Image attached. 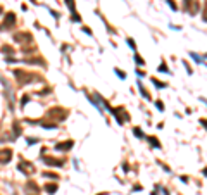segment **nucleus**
<instances>
[{"label":"nucleus","instance_id":"obj_1","mask_svg":"<svg viewBox=\"0 0 207 195\" xmlns=\"http://www.w3.org/2000/svg\"><path fill=\"white\" fill-rule=\"evenodd\" d=\"M14 74H16L17 81L21 85H28L29 81H33V79L36 78L35 74H26V73H22V71H14Z\"/></svg>","mask_w":207,"mask_h":195},{"label":"nucleus","instance_id":"obj_2","mask_svg":"<svg viewBox=\"0 0 207 195\" xmlns=\"http://www.w3.org/2000/svg\"><path fill=\"white\" fill-rule=\"evenodd\" d=\"M48 116L53 117V119H57V121H62V119L67 116V114H66V111H64V109H59V107H55V109H50V111H48Z\"/></svg>","mask_w":207,"mask_h":195},{"label":"nucleus","instance_id":"obj_3","mask_svg":"<svg viewBox=\"0 0 207 195\" xmlns=\"http://www.w3.org/2000/svg\"><path fill=\"white\" fill-rule=\"evenodd\" d=\"M19 171H22L24 174H31L35 169H33V164L26 162V161H19Z\"/></svg>","mask_w":207,"mask_h":195},{"label":"nucleus","instance_id":"obj_4","mask_svg":"<svg viewBox=\"0 0 207 195\" xmlns=\"http://www.w3.org/2000/svg\"><path fill=\"white\" fill-rule=\"evenodd\" d=\"M12 159V150L5 148V150H0V164H7Z\"/></svg>","mask_w":207,"mask_h":195},{"label":"nucleus","instance_id":"obj_5","mask_svg":"<svg viewBox=\"0 0 207 195\" xmlns=\"http://www.w3.org/2000/svg\"><path fill=\"white\" fill-rule=\"evenodd\" d=\"M14 23H16V16H14L12 12H9V14H7V17H5V23L0 26V30H4V28H11Z\"/></svg>","mask_w":207,"mask_h":195},{"label":"nucleus","instance_id":"obj_6","mask_svg":"<svg viewBox=\"0 0 207 195\" xmlns=\"http://www.w3.org/2000/svg\"><path fill=\"white\" fill-rule=\"evenodd\" d=\"M16 42H28L31 43V35H28V33H17L16 37H14Z\"/></svg>","mask_w":207,"mask_h":195},{"label":"nucleus","instance_id":"obj_7","mask_svg":"<svg viewBox=\"0 0 207 195\" xmlns=\"http://www.w3.org/2000/svg\"><path fill=\"white\" fill-rule=\"evenodd\" d=\"M71 147H73V142H71V140L66 142V143H57V145H55L57 150H67V148H71Z\"/></svg>","mask_w":207,"mask_h":195},{"label":"nucleus","instance_id":"obj_8","mask_svg":"<svg viewBox=\"0 0 207 195\" xmlns=\"http://www.w3.org/2000/svg\"><path fill=\"white\" fill-rule=\"evenodd\" d=\"M45 162H47V164H52V166H62L64 161H57V159H47V157H45Z\"/></svg>","mask_w":207,"mask_h":195},{"label":"nucleus","instance_id":"obj_9","mask_svg":"<svg viewBox=\"0 0 207 195\" xmlns=\"http://www.w3.org/2000/svg\"><path fill=\"white\" fill-rule=\"evenodd\" d=\"M45 190H47L48 193H55V192H57V185H47Z\"/></svg>","mask_w":207,"mask_h":195},{"label":"nucleus","instance_id":"obj_10","mask_svg":"<svg viewBox=\"0 0 207 195\" xmlns=\"http://www.w3.org/2000/svg\"><path fill=\"white\" fill-rule=\"evenodd\" d=\"M26 188H28V190H35V192H38V186H36V185H33V183H28V185H26Z\"/></svg>","mask_w":207,"mask_h":195},{"label":"nucleus","instance_id":"obj_11","mask_svg":"<svg viewBox=\"0 0 207 195\" xmlns=\"http://www.w3.org/2000/svg\"><path fill=\"white\" fill-rule=\"evenodd\" d=\"M154 83H155V86H159V88H164V86H166L162 81H157V79H154Z\"/></svg>","mask_w":207,"mask_h":195},{"label":"nucleus","instance_id":"obj_12","mask_svg":"<svg viewBox=\"0 0 207 195\" xmlns=\"http://www.w3.org/2000/svg\"><path fill=\"white\" fill-rule=\"evenodd\" d=\"M149 140H150V143H152L154 147H160V143H157V142H155V138H149Z\"/></svg>","mask_w":207,"mask_h":195},{"label":"nucleus","instance_id":"obj_13","mask_svg":"<svg viewBox=\"0 0 207 195\" xmlns=\"http://www.w3.org/2000/svg\"><path fill=\"white\" fill-rule=\"evenodd\" d=\"M2 50H4L5 54H12V48H11V47H7V45H5L4 48H2Z\"/></svg>","mask_w":207,"mask_h":195},{"label":"nucleus","instance_id":"obj_14","mask_svg":"<svg viewBox=\"0 0 207 195\" xmlns=\"http://www.w3.org/2000/svg\"><path fill=\"white\" fill-rule=\"evenodd\" d=\"M160 73H167V68H166V64H160Z\"/></svg>","mask_w":207,"mask_h":195},{"label":"nucleus","instance_id":"obj_15","mask_svg":"<svg viewBox=\"0 0 207 195\" xmlns=\"http://www.w3.org/2000/svg\"><path fill=\"white\" fill-rule=\"evenodd\" d=\"M135 59H136V62H138V64H145V62H143V59L140 57V55H135Z\"/></svg>","mask_w":207,"mask_h":195},{"label":"nucleus","instance_id":"obj_16","mask_svg":"<svg viewBox=\"0 0 207 195\" xmlns=\"http://www.w3.org/2000/svg\"><path fill=\"white\" fill-rule=\"evenodd\" d=\"M36 142H38L36 138H28V143H29V145H31V143H36Z\"/></svg>","mask_w":207,"mask_h":195},{"label":"nucleus","instance_id":"obj_17","mask_svg":"<svg viewBox=\"0 0 207 195\" xmlns=\"http://www.w3.org/2000/svg\"><path fill=\"white\" fill-rule=\"evenodd\" d=\"M135 135H136V137H143V133L140 131V130H135Z\"/></svg>","mask_w":207,"mask_h":195},{"label":"nucleus","instance_id":"obj_18","mask_svg":"<svg viewBox=\"0 0 207 195\" xmlns=\"http://www.w3.org/2000/svg\"><path fill=\"white\" fill-rule=\"evenodd\" d=\"M128 43H129V47H131V48H135V42H133L131 38H129V40H128Z\"/></svg>","mask_w":207,"mask_h":195},{"label":"nucleus","instance_id":"obj_19","mask_svg":"<svg viewBox=\"0 0 207 195\" xmlns=\"http://www.w3.org/2000/svg\"><path fill=\"white\" fill-rule=\"evenodd\" d=\"M116 73H117V74H119V78H122V79H124V73H121V71H119V69H117Z\"/></svg>","mask_w":207,"mask_h":195},{"label":"nucleus","instance_id":"obj_20","mask_svg":"<svg viewBox=\"0 0 207 195\" xmlns=\"http://www.w3.org/2000/svg\"><path fill=\"white\" fill-rule=\"evenodd\" d=\"M200 123H202V124H205V126H207V121H205V119H202Z\"/></svg>","mask_w":207,"mask_h":195},{"label":"nucleus","instance_id":"obj_21","mask_svg":"<svg viewBox=\"0 0 207 195\" xmlns=\"http://www.w3.org/2000/svg\"><path fill=\"white\" fill-rule=\"evenodd\" d=\"M0 12H2V7H0Z\"/></svg>","mask_w":207,"mask_h":195}]
</instances>
